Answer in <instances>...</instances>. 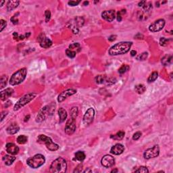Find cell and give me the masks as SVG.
Segmentation results:
<instances>
[{"label": "cell", "instance_id": "34", "mask_svg": "<svg viewBox=\"0 0 173 173\" xmlns=\"http://www.w3.org/2000/svg\"><path fill=\"white\" fill-rule=\"evenodd\" d=\"M136 172H143V173H147L149 172V170L147 169L146 166H140L138 169L135 170Z\"/></svg>", "mask_w": 173, "mask_h": 173}, {"label": "cell", "instance_id": "52", "mask_svg": "<svg viewBox=\"0 0 173 173\" xmlns=\"http://www.w3.org/2000/svg\"><path fill=\"white\" fill-rule=\"evenodd\" d=\"M91 172V170L89 169V170H85L84 172Z\"/></svg>", "mask_w": 173, "mask_h": 173}, {"label": "cell", "instance_id": "20", "mask_svg": "<svg viewBox=\"0 0 173 173\" xmlns=\"http://www.w3.org/2000/svg\"><path fill=\"white\" fill-rule=\"evenodd\" d=\"M3 160V161L5 163V165H7V166H10L13 164L14 161L16 160V157L14 156H12L10 155H5L2 158Z\"/></svg>", "mask_w": 173, "mask_h": 173}, {"label": "cell", "instance_id": "23", "mask_svg": "<svg viewBox=\"0 0 173 173\" xmlns=\"http://www.w3.org/2000/svg\"><path fill=\"white\" fill-rule=\"evenodd\" d=\"M172 60V55H166L162 58L161 62L164 66H168L170 64H171Z\"/></svg>", "mask_w": 173, "mask_h": 173}, {"label": "cell", "instance_id": "35", "mask_svg": "<svg viewBox=\"0 0 173 173\" xmlns=\"http://www.w3.org/2000/svg\"><path fill=\"white\" fill-rule=\"evenodd\" d=\"M66 54L67 55V56L70 58H74L76 56V55H77V53L75 52H72V51L70 50L69 49H67L66 50Z\"/></svg>", "mask_w": 173, "mask_h": 173}, {"label": "cell", "instance_id": "13", "mask_svg": "<svg viewBox=\"0 0 173 173\" xmlns=\"http://www.w3.org/2000/svg\"><path fill=\"white\" fill-rule=\"evenodd\" d=\"M77 93V90L74 89H68L65 91H63L62 93H60L58 97V101L59 103H61L64 100H66L70 96L73 95Z\"/></svg>", "mask_w": 173, "mask_h": 173}, {"label": "cell", "instance_id": "3", "mask_svg": "<svg viewBox=\"0 0 173 173\" xmlns=\"http://www.w3.org/2000/svg\"><path fill=\"white\" fill-rule=\"evenodd\" d=\"M26 74H27V70L26 68L19 69L12 75L10 79V84L12 86L20 85L26 79Z\"/></svg>", "mask_w": 173, "mask_h": 173}, {"label": "cell", "instance_id": "45", "mask_svg": "<svg viewBox=\"0 0 173 173\" xmlns=\"http://www.w3.org/2000/svg\"><path fill=\"white\" fill-rule=\"evenodd\" d=\"M13 38H14V40H16V41L19 40V35L16 32H14L13 33Z\"/></svg>", "mask_w": 173, "mask_h": 173}, {"label": "cell", "instance_id": "46", "mask_svg": "<svg viewBox=\"0 0 173 173\" xmlns=\"http://www.w3.org/2000/svg\"><path fill=\"white\" fill-rule=\"evenodd\" d=\"M116 39V35H111L110 37H109V38H108V40L112 42V41H115Z\"/></svg>", "mask_w": 173, "mask_h": 173}, {"label": "cell", "instance_id": "14", "mask_svg": "<svg viewBox=\"0 0 173 173\" xmlns=\"http://www.w3.org/2000/svg\"><path fill=\"white\" fill-rule=\"evenodd\" d=\"M101 164L105 168H110L114 165L115 159L110 155H106L101 158Z\"/></svg>", "mask_w": 173, "mask_h": 173}, {"label": "cell", "instance_id": "31", "mask_svg": "<svg viewBox=\"0 0 173 173\" xmlns=\"http://www.w3.org/2000/svg\"><path fill=\"white\" fill-rule=\"evenodd\" d=\"M8 77L5 75H3L0 79V88L1 89H4L7 84Z\"/></svg>", "mask_w": 173, "mask_h": 173}, {"label": "cell", "instance_id": "16", "mask_svg": "<svg viewBox=\"0 0 173 173\" xmlns=\"http://www.w3.org/2000/svg\"><path fill=\"white\" fill-rule=\"evenodd\" d=\"M5 149L9 154L11 155H16L19 152V147L12 143H8L6 144Z\"/></svg>", "mask_w": 173, "mask_h": 173}, {"label": "cell", "instance_id": "47", "mask_svg": "<svg viewBox=\"0 0 173 173\" xmlns=\"http://www.w3.org/2000/svg\"><path fill=\"white\" fill-rule=\"evenodd\" d=\"M146 1H142V2H140L138 4V6H139V7H143L145 4H146Z\"/></svg>", "mask_w": 173, "mask_h": 173}, {"label": "cell", "instance_id": "25", "mask_svg": "<svg viewBox=\"0 0 173 173\" xmlns=\"http://www.w3.org/2000/svg\"><path fill=\"white\" fill-rule=\"evenodd\" d=\"M135 90L139 94H143L146 90V87L143 84L137 85L135 87Z\"/></svg>", "mask_w": 173, "mask_h": 173}, {"label": "cell", "instance_id": "7", "mask_svg": "<svg viewBox=\"0 0 173 173\" xmlns=\"http://www.w3.org/2000/svg\"><path fill=\"white\" fill-rule=\"evenodd\" d=\"M54 110H55V107H52V105H50V106L48 105V106H44L40 110L37 116L36 122H42L49 115L53 114Z\"/></svg>", "mask_w": 173, "mask_h": 173}, {"label": "cell", "instance_id": "9", "mask_svg": "<svg viewBox=\"0 0 173 173\" xmlns=\"http://www.w3.org/2000/svg\"><path fill=\"white\" fill-rule=\"evenodd\" d=\"M165 24H166V22L164 19H158L149 25V31H151L152 33L159 32L164 29Z\"/></svg>", "mask_w": 173, "mask_h": 173}, {"label": "cell", "instance_id": "29", "mask_svg": "<svg viewBox=\"0 0 173 173\" xmlns=\"http://www.w3.org/2000/svg\"><path fill=\"white\" fill-rule=\"evenodd\" d=\"M158 72H153L152 73L149 75V77H148L147 81H148V82H154L156 79H158Z\"/></svg>", "mask_w": 173, "mask_h": 173}, {"label": "cell", "instance_id": "1", "mask_svg": "<svg viewBox=\"0 0 173 173\" xmlns=\"http://www.w3.org/2000/svg\"><path fill=\"white\" fill-rule=\"evenodd\" d=\"M133 42L130 41H122L118 43H116L110 48L108 50V53L110 56H114L123 55L124 53H127L130 50V47L132 46Z\"/></svg>", "mask_w": 173, "mask_h": 173}, {"label": "cell", "instance_id": "17", "mask_svg": "<svg viewBox=\"0 0 173 173\" xmlns=\"http://www.w3.org/2000/svg\"><path fill=\"white\" fill-rule=\"evenodd\" d=\"M124 151V147L123 146V145H122L120 143L116 144L114 146H112L111 149H110V152L112 154L116 155V156L122 154Z\"/></svg>", "mask_w": 173, "mask_h": 173}, {"label": "cell", "instance_id": "42", "mask_svg": "<svg viewBox=\"0 0 173 173\" xmlns=\"http://www.w3.org/2000/svg\"><path fill=\"white\" fill-rule=\"evenodd\" d=\"M141 133L139 132V131H138V132H136L134 134L133 136V139L135 141H137L138 140V139H139L141 137Z\"/></svg>", "mask_w": 173, "mask_h": 173}, {"label": "cell", "instance_id": "49", "mask_svg": "<svg viewBox=\"0 0 173 173\" xmlns=\"http://www.w3.org/2000/svg\"><path fill=\"white\" fill-rule=\"evenodd\" d=\"M29 118H30V115H28L27 116H26V117H25V118H24V122L28 121V120H29Z\"/></svg>", "mask_w": 173, "mask_h": 173}, {"label": "cell", "instance_id": "54", "mask_svg": "<svg viewBox=\"0 0 173 173\" xmlns=\"http://www.w3.org/2000/svg\"><path fill=\"white\" fill-rule=\"evenodd\" d=\"M118 172V170H112V172Z\"/></svg>", "mask_w": 173, "mask_h": 173}, {"label": "cell", "instance_id": "19", "mask_svg": "<svg viewBox=\"0 0 173 173\" xmlns=\"http://www.w3.org/2000/svg\"><path fill=\"white\" fill-rule=\"evenodd\" d=\"M19 129H20V128H19L17 124L14 123L10 124L8 127L7 129H6V131H7V133L9 135H14V134L18 132Z\"/></svg>", "mask_w": 173, "mask_h": 173}, {"label": "cell", "instance_id": "44", "mask_svg": "<svg viewBox=\"0 0 173 173\" xmlns=\"http://www.w3.org/2000/svg\"><path fill=\"white\" fill-rule=\"evenodd\" d=\"M8 113V112L7 111L2 112V114H1V122L3 121V120L4 119V118H5V117L7 116Z\"/></svg>", "mask_w": 173, "mask_h": 173}, {"label": "cell", "instance_id": "50", "mask_svg": "<svg viewBox=\"0 0 173 173\" xmlns=\"http://www.w3.org/2000/svg\"><path fill=\"white\" fill-rule=\"evenodd\" d=\"M31 35V33H26V34H25V38H29V37Z\"/></svg>", "mask_w": 173, "mask_h": 173}, {"label": "cell", "instance_id": "33", "mask_svg": "<svg viewBox=\"0 0 173 173\" xmlns=\"http://www.w3.org/2000/svg\"><path fill=\"white\" fill-rule=\"evenodd\" d=\"M129 69V66L127 65H122L121 67H120L119 70H118V72L120 74H122L125 73L127 72V70Z\"/></svg>", "mask_w": 173, "mask_h": 173}, {"label": "cell", "instance_id": "22", "mask_svg": "<svg viewBox=\"0 0 173 173\" xmlns=\"http://www.w3.org/2000/svg\"><path fill=\"white\" fill-rule=\"evenodd\" d=\"M20 2L19 1H9L7 4V10L12 11L18 6Z\"/></svg>", "mask_w": 173, "mask_h": 173}, {"label": "cell", "instance_id": "30", "mask_svg": "<svg viewBox=\"0 0 173 173\" xmlns=\"http://www.w3.org/2000/svg\"><path fill=\"white\" fill-rule=\"evenodd\" d=\"M78 113H79V109L78 107H73V108L70 110V117L74 119H76L77 117Z\"/></svg>", "mask_w": 173, "mask_h": 173}, {"label": "cell", "instance_id": "36", "mask_svg": "<svg viewBox=\"0 0 173 173\" xmlns=\"http://www.w3.org/2000/svg\"><path fill=\"white\" fill-rule=\"evenodd\" d=\"M168 41H169V40L165 37L160 38V45L161 46H166V45H168Z\"/></svg>", "mask_w": 173, "mask_h": 173}, {"label": "cell", "instance_id": "5", "mask_svg": "<svg viewBox=\"0 0 173 173\" xmlns=\"http://www.w3.org/2000/svg\"><path fill=\"white\" fill-rule=\"evenodd\" d=\"M45 162V156L42 154H36L33 157L28 158L26 160V164L28 166L32 168H38L43 166Z\"/></svg>", "mask_w": 173, "mask_h": 173}, {"label": "cell", "instance_id": "40", "mask_svg": "<svg viewBox=\"0 0 173 173\" xmlns=\"http://www.w3.org/2000/svg\"><path fill=\"white\" fill-rule=\"evenodd\" d=\"M45 22H48L51 18V12L50 10H46L45 12Z\"/></svg>", "mask_w": 173, "mask_h": 173}, {"label": "cell", "instance_id": "28", "mask_svg": "<svg viewBox=\"0 0 173 173\" xmlns=\"http://www.w3.org/2000/svg\"><path fill=\"white\" fill-rule=\"evenodd\" d=\"M106 78V77H105V76L98 75L95 77V81L96 83H98V84H103V83H105Z\"/></svg>", "mask_w": 173, "mask_h": 173}, {"label": "cell", "instance_id": "8", "mask_svg": "<svg viewBox=\"0 0 173 173\" xmlns=\"http://www.w3.org/2000/svg\"><path fill=\"white\" fill-rule=\"evenodd\" d=\"M160 154V147L158 145H156L151 148L146 149L143 154V157L145 159L149 160L158 157Z\"/></svg>", "mask_w": 173, "mask_h": 173}, {"label": "cell", "instance_id": "10", "mask_svg": "<svg viewBox=\"0 0 173 173\" xmlns=\"http://www.w3.org/2000/svg\"><path fill=\"white\" fill-rule=\"evenodd\" d=\"M64 130L66 135H72L76 130V119L70 117L68 120H67Z\"/></svg>", "mask_w": 173, "mask_h": 173}, {"label": "cell", "instance_id": "24", "mask_svg": "<svg viewBox=\"0 0 173 173\" xmlns=\"http://www.w3.org/2000/svg\"><path fill=\"white\" fill-rule=\"evenodd\" d=\"M68 49L70 50H71V51H72V52H75V53H77L81 51V47L79 43H74L70 45H69Z\"/></svg>", "mask_w": 173, "mask_h": 173}, {"label": "cell", "instance_id": "53", "mask_svg": "<svg viewBox=\"0 0 173 173\" xmlns=\"http://www.w3.org/2000/svg\"><path fill=\"white\" fill-rule=\"evenodd\" d=\"M88 4H89V2H85L84 4H83V5H88Z\"/></svg>", "mask_w": 173, "mask_h": 173}, {"label": "cell", "instance_id": "38", "mask_svg": "<svg viewBox=\"0 0 173 173\" xmlns=\"http://www.w3.org/2000/svg\"><path fill=\"white\" fill-rule=\"evenodd\" d=\"M0 24H1V28H0V32H2L3 30L7 26V22L3 19H2L1 20H0Z\"/></svg>", "mask_w": 173, "mask_h": 173}, {"label": "cell", "instance_id": "39", "mask_svg": "<svg viewBox=\"0 0 173 173\" xmlns=\"http://www.w3.org/2000/svg\"><path fill=\"white\" fill-rule=\"evenodd\" d=\"M126 13V10H122L121 11H119V12L117 13V20L118 22H120L122 20V14H125Z\"/></svg>", "mask_w": 173, "mask_h": 173}, {"label": "cell", "instance_id": "12", "mask_svg": "<svg viewBox=\"0 0 173 173\" xmlns=\"http://www.w3.org/2000/svg\"><path fill=\"white\" fill-rule=\"evenodd\" d=\"M37 41L39 42L40 45L41 47L43 48H49L52 45V40L50 39L49 38L45 36L44 33H41V34L38 36Z\"/></svg>", "mask_w": 173, "mask_h": 173}, {"label": "cell", "instance_id": "11", "mask_svg": "<svg viewBox=\"0 0 173 173\" xmlns=\"http://www.w3.org/2000/svg\"><path fill=\"white\" fill-rule=\"evenodd\" d=\"M95 116V110L93 108H89L83 116V123L85 125H89L93 121Z\"/></svg>", "mask_w": 173, "mask_h": 173}, {"label": "cell", "instance_id": "37", "mask_svg": "<svg viewBox=\"0 0 173 173\" xmlns=\"http://www.w3.org/2000/svg\"><path fill=\"white\" fill-rule=\"evenodd\" d=\"M147 57H148V53L147 52H143L141 55H139L138 59L141 61H143V60H146L147 58Z\"/></svg>", "mask_w": 173, "mask_h": 173}, {"label": "cell", "instance_id": "18", "mask_svg": "<svg viewBox=\"0 0 173 173\" xmlns=\"http://www.w3.org/2000/svg\"><path fill=\"white\" fill-rule=\"evenodd\" d=\"M13 93H14V90L12 88H7L5 90H3L1 91V100L2 101H5L9 98H10Z\"/></svg>", "mask_w": 173, "mask_h": 173}, {"label": "cell", "instance_id": "32", "mask_svg": "<svg viewBox=\"0 0 173 173\" xmlns=\"http://www.w3.org/2000/svg\"><path fill=\"white\" fill-rule=\"evenodd\" d=\"M28 137L26 135H20L17 137V142L19 144H24L27 142Z\"/></svg>", "mask_w": 173, "mask_h": 173}, {"label": "cell", "instance_id": "4", "mask_svg": "<svg viewBox=\"0 0 173 173\" xmlns=\"http://www.w3.org/2000/svg\"><path fill=\"white\" fill-rule=\"evenodd\" d=\"M37 143L40 144H45L46 147L50 151H55L59 149V146L58 144L53 142L52 139L50 137L45 135H40L37 137Z\"/></svg>", "mask_w": 173, "mask_h": 173}, {"label": "cell", "instance_id": "2", "mask_svg": "<svg viewBox=\"0 0 173 173\" xmlns=\"http://www.w3.org/2000/svg\"><path fill=\"white\" fill-rule=\"evenodd\" d=\"M67 163L63 158H57L50 165V171L52 173H64L66 172Z\"/></svg>", "mask_w": 173, "mask_h": 173}, {"label": "cell", "instance_id": "27", "mask_svg": "<svg viewBox=\"0 0 173 173\" xmlns=\"http://www.w3.org/2000/svg\"><path fill=\"white\" fill-rule=\"evenodd\" d=\"M75 158L77 160H79V161H83L85 159V154L83 151H77V152H76L75 154Z\"/></svg>", "mask_w": 173, "mask_h": 173}, {"label": "cell", "instance_id": "26", "mask_svg": "<svg viewBox=\"0 0 173 173\" xmlns=\"http://www.w3.org/2000/svg\"><path fill=\"white\" fill-rule=\"evenodd\" d=\"M124 131H122V130H120V131H119V132L117 133L116 135H111V138H112V139H115V140H121V139H122L124 138Z\"/></svg>", "mask_w": 173, "mask_h": 173}, {"label": "cell", "instance_id": "21", "mask_svg": "<svg viewBox=\"0 0 173 173\" xmlns=\"http://www.w3.org/2000/svg\"><path fill=\"white\" fill-rule=\"evenodd\" d=\"M58 115L59 118H60V122L62 123L63 122L65 121V120L67 118L68 116V114L65 109L63 108H60L58 110Z\"/></svg>", "mask_w": 173, "mask_h": 173}, {"label": "cell", "instance_id": "41", "mask_svg": "<svg viewBox=\"0 0 173 173\" xmlns=\"http://www.w3.org/2000/svg\"><path fill=\"white\" fill-rule=\"evenodd\" d=\"M80 3H81V1H79H79H70V2H68V4L70 6H77Z\"/></svg>", "mask_w": 173, "mask_h": 173}, {"label": "cell", "instance_id": "51", "mask_svg": "<svg viewBox=\"0 0 173 173\" xmlns=\"http://www.w3.org/2000/svg\"><path fill=\"white\" fill-rule=\"evenodd\" d=\"M4 3H5V1H2V2H1V3H0V6L2 7V6H3V4H4Z\"/></svg>", "mask_w": 173, "mask_h": 173}, {"label": "cell", "instance_id": "6", "mask_svg": "<svg viewBox=\"0 0 173 173\" xmlns=\"http://www.w3.org/2000/svg\"><path fill=\"white\" fill-rule=\"evenodd\" d=\"M37 94L34 93H29L24 95V96H22V98L17 101V103L15 104L14 107V110L17 111L22 107L25 106L26 105L30 103L32 100H34Z\"/></svg>", "mask_w": 173, "mask_h": 173}, {"label": "cell", "instance_id": "48", "mask_svg": "<svg viewBox=\"0 0 173 173\" xmlns=\"http://www.w3.org/2000/svg\"><path fill=\"white\" fill-rule=\"evenodd\" d=\"M136 54H137V52H136L135 50H131V51H130V56H135Z\"/></svg>", "mask_w": 173, "mask_h": 173}, {"label": "cell", "instance_id": "15", "mask_svg": "<svg viewBox=\"0 0 173 173\" xmlns=\"http://www.w3.org/2000/svg\"><path fill=\"white\" fill-rule=\"evenodd\" d=\"M101 17L103 20L108 22H112L115 19V11L113 10H106L101 13Z\"/></svg>", "mask_w": 173, "mask_h": 173}, {"label": "cell", "instance_id": "43", "mask_svg": "<svg viewBox=\"0 0 173 173\" xmlns=\"http://www.w3.org/2000/svg\"><path fill=\"white\" fill-rule=\"evenodd\" d=\"M16 14H15V15L14 16H12V18H10V20L11 22L13 23L14 24H17L18 23V20L17 18H16Z\"/></svg>", "mask_w": 173, "mask_h": 173}]
</instances>
